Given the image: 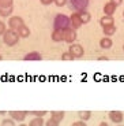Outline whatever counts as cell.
<instances>
[{"label":"cell","mask_w":124,"mask_h":126,"mask_svg":"<svg viewBox=\"0 0 124 126\" xmlns=\"http://www.w3.org/2000/svg\"><path fill=\"white\" fill-rule=\"evenodd\" d=\"M8 115H10V118H12L16 122H23L29 114H27V111H8Z\"/></svg>","instance_id":"cell-6"},{"label":"cell","mask_w":124,"mask_h":126,"mask_svg":"<svg viewBox=\"0 0 124 126\" xmlns=\"http://www.w3.org/2000/svg\"><path fill=\"white\" fill-rule=\"evenodd\" d=\"M123 51H124V44H123Z\"/></svg>","instance_id":"cell-37"},{"label":"cell","mask_w":124,"mask_h":126,"mask_svg":"<svg viewBox=\"0 0 124 126\" xmlns=\"http://www.w3.org/2000/svg\"><path fill=\"white\" fill-rule=\"evenodd\" d=\"M123 16H124V11H123Z\"/></svg>","instance_id":"cell-39"},{"label":"cell","mask_w":124,"mask_h":126,"mask_svg":"<svg viewBox=\"0 0 124 126\" xmlns=\"http://www.w3.org/2000/svg\"><path fill=\"white\" fill-rule=\"evenodd\" d=\"M90 6V0H68V8L74 13H82L86 11Z\"/></svg>","instance_id":"cell-3"},{"label":"cell","mask_w":124,"mask_h":126,"mask_svg":"<svg viewBox=\"0 0 124 126\" xmlns=\"http://www.w3.org/2000/svg\"><path fill=\"white\" fill-rule=\"evenodd\" d=\"M60 122H57L56 119H53V118H49V119L45 122V126H59Z\"/></svg>","instance_id":"cell-26"},{"label":"cell","mask_w":124,"mask_h":126,"mask_svg":"<svg viewBox=\"0 0 124 126\" xmlns=\"http://www.w3.org/2000/svg\"><path fill=\"white\" fill-rule=\"evenodd\" d=\"M70 21H71V28L72 29H79L82 25H83L79 13H72L71 16H70Z\"/></svg>","instance_id":"cell-9"},{"label":"cell","mask_w":124,"mask_h":126,"mask_svg":"<svg viewBox=\"0 0 124 126\" xmlns=\"http://www.w3.org/2000/svg\"><path fill=\"white\" fill-rule=\"evenodd\" d=\"M29 115H33V117H44L47 115V111H27Z\"/></svg>","instance_id":"cell-24"},{"label":"cell","mask_w":124,"mask_h":126,"mask_svg":"<svg viewBox=\"0 0 124 126\" xmlns=\"http://www.w3.org/2000/svg\"><path fill=\"white\" fill-rule=\"evenodd\" d=\"M79 15H81V19H82V22H83V25L85 23H89L90 21H91V14L89 13V11H82V13H79Z\"/></svg>","instance_id":"cell-20"},{"label":"cell","mask_w":124,"mask_h":126,"mask_svg":"<svg viewBox=\"0 0 124 126\" xmlns=\"http://www.w3.org/2000/svg\"><path fill=\"white\" fill-rule=\"evenodd\" d=\"M76 40V29L68 28L67 30H64V41L67 44H74Z\"/></svg>","instance_id":"cell-5"},{"label":"cell","mask_w":124,"mask_h":126,"mask_svg":"<svg viewBox=\"0 0 124 126\" xmlns=\"http://www.w3.org/2000/svg\"><path fill=\"white\" fill-rule=\"evenodd\" d=\"M22 25H25V22L21 16H8V29L18 30Z\"/></svg>","instance_id":"cell-4"},{"label":"cell","mask_w":124,"mask_h":126,"mask_svg":"<svg viewBox=\"0 0 124 126\" xmlns=\"http://www.w3.org/2000/svg\"><path fill=\"white\" fill-rule=\"evenodd\" d=\"M12 11H14V7L12 6H10V7H1V8H0V16H1V18L11 16Z\"/></svg>","instance_id":"cell-17"},{"label":"cell","mask_w":124,"mask_h":126,"mask_svg":"<svg viewBox=\"0 0 124 126\" xmlns=\"http://www.w3.org/2000/svg\"><path fill=\"white\" fill-rule=\"evenodd\" d=\"M0 126H15V121L12 118H6V119L1 121Z\"/></svg>","instance_id":"cell-22"},{"label":"cell","mask_w":124,"mask_h":126,"mask_svg":"<svg viewBox=\"0 0 124 126\" xmlns=\"http://www.w3.org/2000/svg\"><path fill=\"white\" fill-rule=\"evenodd\" d=\"M65 117V112L64 111H50V118L56 119L57 122H62Z\"/></svg>","instance_id":"cell-16"},{"label":"cell","mask_w":124,"mask_h":126,"mask_svg":"<svg viewBox=\"0 0 124 126\" xmlns=\"http://www.w3.org/2000/svg\"><path fill=\"white\" fill-rule=\"evenodd\" d=\"M78 117H79V119L86 122V121H89L91 118V111H79L78 112Z\"/></svg>","instance_id":"cell-21"},{"label":"cell","mask_w":124,"mask_h":126,"mask_svg":"<svg viewBox=\"0 0 124 126\" xmlns=\"http://www.w3.org/2000/svg\"><path fill=\"white\" fill-rule=\"evenodd\" d=\"M119 126H123V125H121V123H120V125H119Z\"/></svg>","instance_id":"cell-38"},{"label":"cell","mask_w":124,"mask_h":126,"mask_svg":"<svg viewBox=\"0 0 124 126\" xmlns=\"http://www.w3.org/2000/svg\"><path fill=\"white\" fill-rule=\"evenodd\" d=\"M68 28H71V21L70 16H67L65 14H57L53 19V29H59V30H67Z\"/></svg>","instance_id":"cell-1"},{"label":"cell","mask_w":124,"mask_h":126,"mask_svg":"<svg viewBox=\"0 0 124 126\" xmlns=\"http://www.w3.org/2000/svg\"><path fill=\"white\" fill-rule=\"evenodd\" d=\"M98 60H108V58H106V56H101V58H98Z\"/></svg>","instance_id":"cell-33"},{"label":"cell","mask_w":124,"mask_h":126,"mask_svg":"<svg viewBox=\"0 0 124 126\" xmlns=\"http://www.w3.org/2000/svg\"><path fill=\"white\" fill-rule=\"evenodd\" d=\"M23 60H26V62H37V60H42V55H41L40 52H37V51H31V52H29V54H26L25 56H23Z\"/></svg>","instance_id":"cell-10"},{"label":"cell","mask_w":124,"mask_h":126,"mask_svg":"<svg viewBox=\"0 0 124 126\" xmlns=\"http://www.w3.org/2000/svg\"><path fill=\"white\" fill-rule=\"evenodd\" d=\"M52 40L55 41V43H62V41H64V32L59 30V29H53Z\"/></svg>","instance_id":"cell-11"},{"label":"cell","mask_w":124,"mask_h":126,"mask_svg":"<svg viewBox=\"0 0 124 126\" xmlns=\"http://www.w3.org/2000/svg\"><path fill=\"white\" fill-rule=\"evenodd\" d=\"M99 25L102 26V28L115 25V19H113V16H111V15H105V16H102V18L99 19Z\"/></svg>","instance_id":"cell-14"},{"label":"cell","mask_w":124,"mask_h":126,"mask_svg":"<svg viewBox=\"0 0 124 126\" xmlns=\"http://www.w3.org/2000/svg\"><path fill=\"white\" fill-rule=\"evenodd\" d=\"M7 32V28H6V23L3 21H0V36H3L4 33Z\"/></svg>","instance_id":"cell-27"},{"label":"cell","mask_w":124,"mask_h":126,"mask_svg":"<svg viewBox=\"0 0 124 126\" xmlns=\"http://www.w3.org/2000/svg\"><path fill=\"white\" fill-rule=\"evenodd\" d=\"M111 1L116 6H121V3H123V0H111Z\"/></svg>","instance_id":"cell-31"},{"label":"cell","mask_w":124,"mask_h":126,"mask_svg":"<svg viewBox=\"0 0 124 126\" xmlns=\"http://www.w3.org/2000/svg\"><path fill=\"white\" fill-rule=\"evenodd\" d=\"M116 8H117V6H116V4H113L111 0H109L108 3L104 6V14H105V15H111L112 16L113 14H115Z\"/></svg>","instance_id":"cell-12"},{"label":"cell","mask_w":124,"mask_h":126,"mask_svg":"<svg viewBox=\"0 0 124 126\" xmlns=\"http://www.w3.org/2000/svg\"><path fill=\"white\" fill-rule=\"evenodd\" d=\"M112 45H113V41L108 36H105V37H102L99 40V47L102 48V49H109V48H112Z\"/></svg>","instance_id":"cell-13"},{"label":"cell","mask_w":124,"mask_h":126,"mask_svg":"<svg viewBox=\"0 0 124 126\" xmlns=\"http://www.w3.org/2000/svg\"><path fill=\"white\" fill-rule=\"evenodd\" d=\"M21 40V36L18 34V32L14 29H7V32L3 34V41L4 44L8 47H14L18 44V41Z\"/></svg>","instance_id":"cell-2"},{"label":"cell","mask_w":124,"mask_h":126,"mask_svg":"<svg viewBox=\"0 0 124 126\" xmlns=\"http://www.w3.org/2000/svg\"><path fill=\"white\" fill-rule=\"evenodd\" d=\"M68 51L74 55L75 58H82V56H83V54H85L83 47H82L81 44H75V43H74V44H70Z\"/></svg>","instance_id":"cell-7"},{"label":"cell","mask_w":124,"mask_h":126,"mask_svg":"<svg viewBox=\"0 0 124 126\" xmlns=\"http://www.w3.org/2000/svg\"><path fill=\"white\" fill-rule=\"evenodd\" d=\"M102 30H104V34L108 36V37H111V36H113L116 33V26L115 25L105 26V28H102Z\"/></svg>","instance_id":"cell-19"},{"label":"cell","mask_w":124,"mask_h":126,"mask_svg":"<svg viewBox=\"0 0 124 126\" xmlns=\"http://www.w3.org/2000/svg\"><path fill=\"white\" fill-rule=\"evenodd\" d=\"M67 3H68V0H55V4L57 7H63V6H65Z\"/></svg>","instance_id":"cell-28"},{"label":"cell","mask_w":124,"mask_h":126,"mask_svg":"<svg viewBox=\"0 0 124 126\" xmlns=\"http://www.w3.org/2000/svg\"><path fill=\"white\" fill-rule=\"evenodd\" d=\"M0 60H3V56H1V55H0Z\"/></svg>","instance_id":"cell-36"},{"label":"cell","mask_w":124,"mask_h":126,"mask_svg":"<svg viewBox=\"0 0 124 126\" xmlns=\"http://www.w3.org/2000/svg\"><path fill=\"white\" fill-rule=\"evenodd\" d=\"M71 126H87V125H86V122H85V121L79 119V121H76V122H74Z\"/></svg>","instance_id":"cell-29"},{"label":"cell","mask_w":124,"mask_h":126,"mask_svg":"<svg viewBox=\"0 0 124 126\" xmlns=\"http://www.w3.org/2000/svg\"><path fill=\"white\" fill-rule=\"evenodd\" d=\"M108 117H109V119H111L112 122L117 123V125H120V123L123 122V119H124V115H123L121 111H109Z\"/></svg>","instance_id":"cell-8"},{"label":"cell","mask_w":124,"mask_h":126,"mask_svg":"<svg viewBox=\"0 0 124 126\" xmlns=\"http://www.w3.org/2000/svg\"><path fill=\"white\" fill-rule=\"evenodd\" d=\"M75 56L70 52V51H67V52H64V54L62 55V60H67V62H70V60H74Z\"/></svg>","instance_id":"cell-23"},{"label":"cell","mask_w":124,"mask_h":126,"mask_svg":"<svg viewBox=\"0 0 124 126\" xmlns=\"http://www.w3.org/2000/svg\"><path fill=\"white\" fill-rule=\"evenodd\" d=\"M42 6H50L52 3H55V0H40Z\"/></svg>","instance_id":"cell-30"},{"label":"cell","mask_w":124,"mask_h":126,"mask_svg":"<svg viewBox=\"0 0 124 126\" xmlns=\"http://www.w3.org/2000/svg\"><path fill=\"white\" fill-rule=\"evenodd\" d=\"M18 126H27L26 123H21V125H18Z\"/></svg>","instance_id":"cell-35"},{"label":"cell","mask_w":124,"mask_h":126,"mask_svg":"<svg viewBox=\"0 0 124 126\" xmlns=\"http://www.w3.org/2000/svg\"><path fill=\"white\" fill-rule=\"evenodd\" d=\"M16 32H18V34L21 36V38H27L29 36H30V29H29L26 25H22Z\"/></svg>","instance_id":"cell-15"},{"label":"cell","mask_w":124,"mask_h":126,"mask_svg":"<svg viewBox=\"0 0 124 126\" xmlns=\"http://www.w3.org/2000/svg\"><path fill=\"white\" fill-rule=\"evenodd\" d=\"M29 126H45V122H44L42 117H34L29 122Z\"/></svg>","instance_id":"cell-18"},{"label":"cell","mask_w":124,"mask_h":126,"mask_svg":"<svg viewBox=\"0 0 124 126\" xmlns=\"http://www.w3.org/2000/svg\"><path fill=\"white\" fill-rule=\"evenodd\" d=\"M0 115H6V111H0Z\"/></svg>","instance_id":"cell-34"},{"label":"cell","mask_w":124,"mask_h":126,"mask_svg":"<svg viewBox=\"0 0 124 126\" xmlns=\"http://www.w3.org/2000/svg\"><path fill=\"white\" fill-rule=\"evenodd\" d=\"M98 126H109V123H108V122H101Z\"/></svg>","instance_id":"cell-32"},{"label":"cell","mask_w":124,"mask_h":126,"mask_svg":"<svg viewBox=\"0 0 124 126\" xmlns=\"http://www.w3.org/2000/svg\"><path fill=\"white\" fill-rule=\"evenodd\" d=\"M14 4V0H0V8L1 7H10Z\"/></svg>","instance_id":"cell-25"}]
</instances>
